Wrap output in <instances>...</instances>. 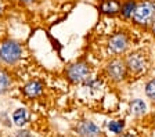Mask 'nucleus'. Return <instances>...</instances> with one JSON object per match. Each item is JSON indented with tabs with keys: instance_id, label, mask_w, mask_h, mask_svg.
I'll return each mask as SVG.
<instances>
[{
	"instance_id": "f8f14e48",
	"label": "nucleus",
	"mask_w": 155,
	"mask_h": 137,
	"mask_svg": "<svg viewBox=\"0 0 155 137\" xmlns=\"http://www.w3.org/2000/svg\"><path fill=\"white\" fill-rule=\"evenodd\" d=\"M136 2L134 0H127V2H125V3H122V6H120V14H122L125 18H132L133 15V11H134L136 8Z\"/></svg>"
},
{
	"instance_id": "4468645a",
	"label": "nucleus",
	"mask_w": 155,
	"mask_h": 137,
	"mask_svg": "<svg viewBox=\"0 0 155 137\" xmlns=\"http://www.w3.org/2000/svg\"><path fill=\"white\" fill-rule=\"evenodd\" d=\"M145 94H147L148 98L155 100V79H151V80L145 85Z\"/></svg>"
},
{
	"instance_id": "aec40b11",
	"label": "nucleus",
	"mask_w": 155,
	"mask_h": 137,
	"mask_svg": "<svg viewBox=\"0 0 155 137\" xmlns=\"http://www.w3.org/2000/svg\"><path fill=\"white\" fill-rule=\"evenodd\" d=\"M3 14V8H2V6H0V15Z\"/></svg>"
},
{
	"instance_id": "412c9836",
	"label": "nucleus",
	"mask_w": 155,
	"mask_h": 137,
	"mask_svg": "<svg viewBox=\"0 0 155 137\" xmlns=\"http://www.w3.org/2000/svg\"><path fill=\"white\" fill-rule=\"evenodd\" d=\"M57 137H64V136H57Z\"/></svg>"
},
{
	"instance_id": "7ed1b4c3",
	"label": "nucleus",
	"mask_w": 155,
	"mask_h": 137,
	"mask_svg": "<svg viewBox=\"0 0 155 137\" xmlns=\"http://www.w3.org/2000/svg\"><path fill=\"white\" fill-rule=\"evenodd\" d=\"M90 67L87 65L86 62H75L67 68L65 71V76L71 83L74 85H81L84 83L87 79H90Z\"/></svg>"
},
{
	"instance_id": "20e7f679",
	"label": "nucleus",
	"mask_w": 155,
	"mask_h": 137,
	"mask_svg": "<svg viewBox=\"0 0 155 137\" xmlns=\"http://www.w3.org/2000/svg\"><path fill=\"white\" fill-rule=\"evenodd\" d=\"M105 72L108 78L114 82H122L127 75V67L126 62L119 58H115L110 61L105 67Z\"/></svg>"
},
{
	"instance_id": "9b49d317",
	"label": "nucleus",
	"mask_w": 155,
	"mask_h": 137,
	"mask_svg": "<svg viewBox=\"0 0 155 137\" xmlns=\"http://www.w3.org/2000/svg\"><path fill=\"white\" fill-rule=\"evenodd\" d=\"M28 119H29V115L25 108H18V109L14 111L13 121L17 126H24V125H26L28 123Z\"/></svg>"
},
{
	"instance_id": "f3484780",
	"label": "nucleus",
	"mask_w": 155,
	"mask_h": 137,
	"mask_svg": "<svg viewBox=\"0 0 155 137\" xmlns=\"http://www.w3.org/2000/svg\"><path fill=\"white\" fill-rule=\"evenodd\" d=\"M21 3H25V4H29V3H33L35 0H19Z\"/></svg>"
},
{
	"instance_id": "9d476101",
	"label": "nucleus",
	"mask_w": 155,
	"mask_h": 137,
	"mask_svg": "<svg viewBox=\"0 0 155 137\" xmlns=\"http://www.w3.org/2000/svg\"><path fill=\"white\" fill-rule=\"evenodd\" d=\"M13 79L11 75L6 69H0V94H4L6 91H8V89L11 87Z\"/></svg>"
},
{
	"instance_id": "6ab92c4d",
	"label": "nucleus",
	"mask_w": 155,
	"mask_h": 137,
	"mask_svg": "<svg viewBox=\"0 0 155 137\" xmlns=\"http://www.w3.org/2000/svg\"><path fill=\"white\" fill-rule=\"evenodd\" d=\"M120 137H134V136H133V134H122Z\"/></svg>"
},
{
	"instance_id": "423d86ee",
	"label": "nucleus",
	"mask_w": 155,
	"mask_h": 137,
	"mask_svg": "<svg viewBox=\"0 0 155 137\" xmlns=\"http://www.w3.org/2000/svg\"><path fill=\"white\" fill-rule=\"evenodd\" d=\"M129 36L123 32H118L111 36V39L108 40V50L112 54H116V56L123 54L129 49Z\"/></svg>"
},
{
	"instance_id": "a211bd4d",
	"label": "nucleus",
	"mask_w": 155,
	"mask_h": 137,
	"mask_svg": "<svg viewBox=\"0 0 155 137\" xmlns=\"http://www.w3.org/2000/svg\"><path fill=\"white\" fill-rule=\"evenodd\" d=\"M152 33H154V36H155V21L152 22Z\"/></svg>"
},
{
	"instance_id": "0eeeda50",
	"label": "nucleus",
	"mask_w": 155,
	"mask_h": 137,
	"mask_svg": "<svg viewBox=\"0 0 155 137\" xmlns=\"http://www.w3.org/2000/svg\"><path fill=\"white\" fill-rule=\"evenodd\" d=\"M76 132L81 137H98L101 133L100 127L90 121H82L78 125Z\"/></svg>"
},
{
	"instance_id": "dca6fc26",
	"label": "nucleus",
	"mask_w": 155,
	"mask_h": 137,
	"mask_svg": "<svg viewBox=\"0 0 155 137\" xmlns=\"http://www.w3.org/2000/svg\"><path fill=\"white\" fill-rule=\"evenodd\" d=\"M15 137H32V134L29 133L28 130H19L15 133Z\"/></svg>"
},
{
	"instance_id": "2eb2a0df",
	"label": "nucleus",
	"mask_w": 155,
	"mask_h": 137,
	"mask_svg": "<svg viewBox=\"0 0 155 137\" xmlns=\"http://www.w3.org/2000/svg\"><path fill=\"white\" fill-rule=\"evenodd\" d=\"M123 126H125L123 121H112L110 125H108L110 130L114 132V133H120V132L123 130Z\"/></svg>"
},
{
	"instance_id": "4be33fe9",
	"label": "nucleus",
	"mask_w": 155,
	"mask_h": 137,
	"mask_svg": "<svg viewBox=\"0 0 155 137\" xmlns=\"http://www.w3.org/2000/svg\"><path fill=\"white\" fill-rule=\"evenodd\" d=\"M0 31H2V25H0Z\"/></svg>"
},
{
	"instance_id": "5701e85b",
	"label": "nucleus",
	"mask_w": 155,
	"mask_h": 137,
	"mask_svg": "<svg viewBox=\"0 0 155 137\" xmlns=\"http://www.w3.org/2000/svg\"><path fill=\"white\" fill-rule=\"evenodd\" d=\"M0 61H2V58H0Z\"/></svg>"
},
{
	"instance_id": "6e6552de",
	"label": "nucleus",
	"mask_w": 155,
	"mask_h": 137,
	"mask_svg": "<svg viewBox=\"0 0 155 137\" xmlns=\"http://www.w3.org/2000/svg\"><path fill=\"white\" fill-rule=\"evenodd\" d=\"M43 90H45V85L40 80H31L22 87L24 96L28 98H36L42 96Z\"/></svg>"
},
{
	"instance_id": "f03ea898",
	"label": "nucleus",
	"mask_w": 155,
	"mask_h": 137,
	"mask_svg": "<svg viewBox=\"0 0 155 137\" xmlns=\"http://www.w3.org/2000/svg\"><path fill=\"white\" fill-rule=\"evenodd\" d=\"M22 46L17 40L7 39L0 44V58L7 65H14L21 60Z\"/></svg>"
},
{
	"instance_id": "1a4fd4ad",
	"label": "nucleus",
	"mask_w": 155,
	"mask_h": 137,
	"mask_svg": "<svg viewBox=\"0 0 155 137\" xmlns=\"http://www.w3.org/2000/svg\"><path fill=\"white\" fill-rule=\"evenodd\" d=\"M120 6L119 0H104L100 4V11L105 15H116L120 13Z\"/></svg>"
},
{
	"instance_id": "39448f33",
	"label": "nucleus",
	"mask_w": 155,
	"mask_h": 137,
	"mask_svg": "<svg viewBox=\"0 0 155 137\" xmlns=\"http://www.w3.org/2000/svg\"><path fill=\"white\" fill-rule=\"evenodd\" d=\"M125 62L126 67H127V71L133 72V73H141V72H144L147 69V65H148L147 57L141 51L130 53L129 56L126 57Z\"/></svg>"
},
{
	"instance_id": "f257e3e1",
	"label": "nucleus",
	"mask_w": 155,
	"mask_h": 137,
	"mask_svg": "<svg viewBox=\"0 0 155 137\" xmlns=\"http://www.w3.org/2000/svg\"><path fill=\"white\" fill-rule=\"evenodd\" d=\"M132 20L136 25L148 26L152 25L155 21V2L152 0H143L136 4V8L133 11Z\"/></svg>"
},
{
	"instance_id": "ddd939ff",
	"label": "nucleus",
	"mask_w": 155,
	"mask_h": 137,
	"mask_svg": "<svg viewBox=\"0 0 155 137\" xmlns=\"http://www.w3.org/2000/svg\"><path fill=\"white\" fill-rule=\"evenodd\" d=\"M145 109H147V105L144 104L143 100H133L130 103V111H132V114L143 115L145 112Z\"/></svg>"
}]
</instances>
